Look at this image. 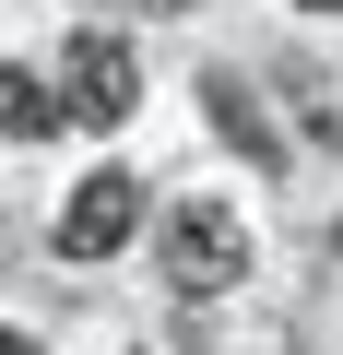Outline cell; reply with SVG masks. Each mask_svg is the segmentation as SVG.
I'll return each instance as SVG.
<instances>
[{"instance_id": "6da1fadb", "label": "cell", "mask_w": 343, "mask_h": 355, "mask_svg": "<svg viewBox=\"0 0 343 355\" xmlns=\"http://www.w3.org/2000/svg\"><path fill=\"white\" fill-rule=\"evenodd\" d=\"M166 284H178L190 308H213V296H237V284H249V225H237V202L190 190L178 214H166Z\"/></svg>"}, {"instance_id": "7a4b0ae2", "label": "cell", "mask_w": 343, "mask_h": 355, "mask_svg": "<svg viewBox=\"0 0 343 355\" xmlns=\"http://www.w3.org/2000/svg\"><path fill=\"white\" fill-rule=\"evenodd\" d=\"M130 237H142V178H130V166H95L83 190L60 202V225H48L60 261H118Z\"/></svg>"}, {"instance_id": "3957f363", "label": "cell", "mask_w": 343, "mask_h": 355, "mask_svg": "<svg viewBox=\"0 0 343 355\" xmlns=\"http://www.w3.org/2000/svg\"><path fill=\"white\" fill-rule=\"evenodd\" d=\"M130 107H142V60H130L118 36H71V60H60V119L118 130Z\"/></svg>"}, {"instance_id": "277c9868", "label": "cell", "mask_w": 343, "mask_h": 355, "mask_svg": "<svg viewBox=\"0 0 343 355\" xmlns=\"http://www.w3.org/2000/svg\"><path fill=\"white\" fill-rule=\"evenodd\" d=\"M0 130H12V142H48V130H60V95H48V71L0 60Z\"/></svg>"}, {"instance_id": "5b68a950", "label": "cell", "mask_w": 343, "mask_h": 355, "mask_svg": "<svg viewBox=\"0 0 343 355\" xmlns=\"http://www.w3.org/2000/svg\"><path fill=\"white\" fill-rule=\"evenodd\" d=\"M202 95H213V130H225V142H237V154H261V166H272V154H284V142H272V119H261V107H249V83H237V71H213V83H202Z\"/></svg>"}, {"instance_id": "8992f818", "label": "cell", "mask_w": 343, "mask_h": 355, "mask_svg": "<svg viewBox=\"0 0 343 355\" xmlns=\"http://www.w3.org/2000/svg\"><path fill=\"white\" fill-rule=\"evenodd\" d=\"M0 355H36V343H24V331H0Z\"/></svg>"}, {"instance_id": "52a82bcc", "label": "cell", "mask_w": 343, "mask_h": 355, "mask_svg": "<svg viewBox=\"0 0 343 355\" xmlns=\"http://www.w3.org/2000/svg\"><path fill=\"white\" fill-rule=\"evenodd\" d=\"M308 12H343V0H308Z\"/></svg>"}, {"instance_id": "ba28073f", "label": "cell", "mask_w": 343, "mask_h": 355, "mask_svg": "<svg viewBox=\"0 0 343 355\" xmlns=\"http://www.w3.org/2000/svg\"><path fill=\"white\" fill-rule=\"evenodd\" d=\"M331 249H343V225H331Z\"/></svg>"}]
</instances>
